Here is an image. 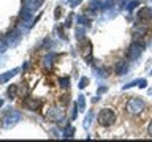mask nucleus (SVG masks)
<instances>
[{"mask_svg":"<svg viewBox=\"0 0 152 142\" xmlns=\"http://www.w3.org/2000/svg\"><path fill=\"white\" fill-rule=\"evenodd\" d=\"M7 41H8V44L10 46H18L19 44V41H21V35H19V32H10L8 35H7Z\"/></svg>","mask_w":152,"mask_h":142,"instance_id":"6e6552de","label":"nucleus"},{"mask_svg":"<svg viewBox=\"0 0 152 142\" xmlns=\"http://www.w3.org/2000/svg\"><path fill=\"white\" fill-rule=\"evenodd\" d=\"M98 122L102 126H111L116 122V114L113 109H102L98 114Z\"/></svg>","mask_w":152,"mask_h":142,"instance_id":"f257e3e1","label":"nucleus"},{"mask_svg":"<svg viewBox=\"0 0 152 142\" xmlns=\"http://www.w3.org/2000/svg\"><path fill=\"white\" fill-rule=\"evenodd\" d=\"M102 92H106V87H100L98 88V93H102Z\"/></svg>","mask_w":152,"mask_h":142,"instance_id":"7c9ffc66","label":"nucleus"},{"mask_svg":"<svg viewBox=\"0 0 152 142\" xmlns=\"http://www.w3.org/2000/svg\"><path fill=\"white\" fill-rule=\"evenodd\" d=\"M138 19H140V21H149V19L152 17V9H149V8H140L138 9Z\"/></svg>","mask_w":152,"mask_h":142,"instance_id":"9d476101","label":"nucleus"},{"mask_svg":"<svg viewBox=\"0 0 152 142\" xmlns=\"http://www.w3.org/2000/svg\"><path fill=\"white\" fill-rule=\"evenodd\" d=\"M30 13H32V11H28V9H27V11H22V13H21V19H22L24 22H26V21H27V22H28V21H32Z\"/></svg>","mask_w":152,"mask_h":142,"instance_id":"a211bd4d","label":"nucleus"},{"mask_svg":"<svg viewBox=\"0 0 152 142\" xmlns=\"http://www.w3.org/2000/svg\"><path fill=\"white\" fill-rule=\"evenodd\" d=\"M60 17V8H56V19Z\"/></svg>","mask_w":152,"mask_h":142,"instance_id":"c756f323","label":"nucleus"},{"mask_svg":"<svg viewBox=\"0 0 152 142\" xmlns=\"http://www.w3.org/2000/svg\"><path fill=\"white\" fill-rule=\"evenodd\" d=\"M138 85H140V88H144L147 82H146V79H138Z\"/></svg>","mask_w":152,"mask_h":142,"instance_id":"393cba45","label":"nucleus"},{"mask_svg":"<svg viewBox=\"0 0 152 142\" xmlns=\"http://www.w3.org/2000/svg\"><path fill=\"white\" fill-rule=\"evenodd\" d=\"M81 2H83V0H71V2H70V5H71V7H73V8H75V7H76V5H79Z\"/></svg>","mask_w":152,"mask_h":142,"instance_id":"cd10ccee","label":"nucleus"},{"mask_svg":"<svg viewBox=\"0 0 152 142\" xmlns=\"http://www.w3.org/2000/svg\"><path fill=\"white\" fill-rule=\"evenodd\" d=\"M147 30H149V27H147V24H144V22H140V24H136L135 27H133V35L135 36H144L146 33H147Z\"/></svg>","mask_w":152,"mask_h":142,"instance_id":"1a4fd4ad","label":"nucleus"},{"mask_svg":"<svg viewBox=\"0 0 152 142\" xmlns=\"http://www.w3.org/2000/svg\"><path fill=\"white\" fill-rule=\"evenodd\" d=\"M19 73V70L18 68H14V70H11V71H7L5 74H0V84H5V82H8L10 79L13 78V76H16Z\"/></svg>","mask_w":152,"mask_h":142,"instance_id":"9b49d317","label":"nucleus"},{"mask_svg":"<svg viewBox=\"0 0 152 142\" xmlns=\"http://www.w3.org/2000/svg\"><path fill=\"white\" fill-rule=\"evenodd\" d=\"M24 7H26V9H28V11H35V9H38L43 5V0H22Z\"/></svg>","mask_w":152,"mask_h":142,"instance_id":"0eeeda50","label":"nucleus"},{"mask_svg":"<svg viewBox=\"0 0 152 142\" xmlns=\"http://www.w3.org/2000/svg\"><path fill=\"white\" fill-rule=\"evenodd\" d=\"M16 93H18V85H10V88H8V96L13 99L14 96H16Z\"/></svg>","mask_w":152,"mask_h":142,"instance_id":"2eb2a0df","label":"nucleus"},{"mask_svg":"<svg viewBox=\"0 0 152 142\" xmlns=\"http://www.w3.org/2000/svg\"><path fill=\"white\" fill-rule=\"evenodd\" d=\"M48 118H51L52 122H62L65 118V111L59 106H52L48 111Z\"/></svg>","mask_w":152,"mask_h":142,"instance_id":"7ed1b4c3","label":"nucleus"},{"mask_svg":"<svg viewBox=\"0 0 152 142\" xmlns=\"http://www.w3.org/2000/svg\"><path fill=\"white\" fill-rule=\"evenodd\" d=\"M76 36H78V38H83V36H84V30H83V28H78V32H76Z\"/></svg>","mask_w":152,"mask_h":142,"instance_id":"bb28decb","label":"nucleus"},{"mask_svg":"<svg viewBox=\"0 0 152 142\" xmlns=\"http://www.w3.org/2000/svg\"><path fill=\"white\" fill-rule=\"evenodd\" d=\"M8 41H7V36H0V52H5L8 49Z\"/></svg>","mask_w":152,"mask_h":142,"instance_id":"4468645a","label":"nucleus"},{"mask_svg":"<svg viewBox=\"0 0 152 142\" xmlns=\"http://www.w3.org/2000/svg\"><path fill=\"white\" fill-rule=\"evenodd\" d=\"M59 84H60V87L68 88V87H70V79H68V78H62V79L59 80Z\"/></svg>","mask_w":152,"mask_h":142,"instance_id":"aec40b11","label":"nucleus"},{"mask_svg":"<svg viewBox=\"0 0 152 142\" xmlns=\"http://www.w3.org/2000/svg\"><path fill=\"white\" fill-rule=\"evenodd\" d=\"M87 84H89V79H87V78H83V79L79 80V85H78V87H79V88H86V87H87Z\"/></svg>","mask_w":152,"mask_h":142,"instance_id":"5701e85b","label":"nucleus"},{"mask_svg":"<svg viewBox=\"0 0 152 142\" xmlns=\"http://www.w3.org/2000/svg\"><path fill=\"white\" fill-rule=\"evenodd\" d=\"M78 107H79V111H84V107H86V99H84L83 95L78 96Z\"/></svg>","mask_w":152,"mask_h":142,"instance_id":"6ab92c4d","label":"nucleus"},{"mask_svg":"<svg viewBox=\"0 0 152 142\" xmlns=\"http://www.w3.org/2000/svg\"><path fill=\"white\" fill-rule=\"evenodd\" d=\"M52 62H54V55H46L45 57V66H46L48 70L52 66Z\"/></svg>","mask_w":152,"mask_h":142,"instance_id":"dca6fc26","label":"nucleus"},{"mask_svg":"<svg viewBox=\"0 0 152 142\" xmlns=\"http://www.w3.org/2000/svg\"><path fill=\"white\" fill-rule=\"evenodd\" d=\"M144 101H142L141 98H132L130 101L127 103V112L132 114V115H136V114H140L142 109H144Z\"/></svg>","mask_w":152,"mask_h":142,"instance_id":"f03ea898","label":"nucleus"},{"mask_svg":"<svg viewBox=\"0 0 152 142\" xmlns=\"http://www.w3.org/2000/svg\"><path fill=\"white\" fill-rule=\"evenodd\" d=\"M71 19H73V14H70V16L66 17V22H65V25H66V27H70V25H71Z\"/></svg>","mask_w":152,"mask_h":142,"instance_id":"a878e982","label":"nucleus"},{"mask_svg":"<svg viewBox=\"0 0 152 142\" xmlns=\"http://www.w3.org/2000/svg\"><path fill=\"white\" fill-rule=\"evenodd\" d=\"M136 7H138V2H130V3L127 5V11H132V9L136 8Z\"/></svg>","mask_w":152,"mask_h":142,"instance_id":"b1692460","label":"nucleus"},{"mask_svg":"<svg viewBox=\"0 0 152 142\" xmlns=\"http://www.w3.org/2000/svg\"><path fill=\"white\" fill-rule=\"evenodd\" d=\"M27 109H30V111H38V109L41 107V101L38 98H27L26 101H24Z\"/></svg>","mask_w":152,"mask_h":142,"instance_id":"423d86ee","label":"nucleus"},{"mask_svg":"<svg viewBox=\"0 0 152 142\" xmlns=\"http://www.w3.org/2000/svg\"><path fill=\"white\" fill-rule=\"evenodd\" d=\"M73 134H75V130H73L71 126H68V128H66V130L64 131V136H65V137H71Z\"/></svg>","mask_w":152,"mask_h":142,"instance_id":"4be33fe9","label":"nucleus"},{"mask_svg":"<svg viewBox=\"0 0 152 142\" xmlns=\"http://www.w3.org/2000/svg\"><path fill=\"white\" fill-rule=\"evenodd\" d=\"M149 95H152V88H149Z\"/></svg>","mask_w":152,"mask_h":142,"instance_id":"473e14b6","label":"nucleus"},{"mask_svg":"<svg viewBox=\"0 0 152 142\" xmlns=\"http://www.w3.org/2000/svg\"><path fill=\"white\" fill-rule=\"evenodd\" d=\"M147 133H149V136L152 137V122L149 123V128H147Z\"/></svg>","mask_w":152,"mask_h":142,"instance_id":"c85d7f7f","label":"nucleus"},{"mask_svg":"<svg viewBox=\"0 0 152 142\" xmlns=\"http://www.w3.org/2000/svg\"><path fill=\"white\" fill-rule=\"evenodd\" d=\"M151 46H152V43H151Z\"/></svg>","mask_w":152,"mask_h":142,"instance_id":"72a5a7b5","label":"nucleus"},{"mask_svg":"<svg viewBox=\"0 0 152 142\" xmlns=\"http://www.w3.org/2000/svg\"><path fill=\"white\" fill-rule=\"evenodd\" d=\"M78 22L81 24V25H86V27L90 25V21H87V19H86L84 16H78Z\"/></svg>","mask_w":152,"mask_h":142,"instance_id":"412c9836","label":"nucleus"},{"mask_svg":"<svg viewBox=\"0 0 152 142\" xmlns=\"http://www.w3.org/2000/svg\"><path fill=\"white\" fill-rule=\"evenodd\" d=\"M128 71V66H127V62H124V60H121L119 63L116 65V73L117 74H125Z\"/></svg>","mask_w":152,"mask_h":142,"instance_id":"f8f14e48","label":"nucleus"},{"mask_svg":"<svg viewBox=\"0 0 152 142\" xmlns=\"http://www.w3.org/2000/svg\"><path fill=\"white\" fill-rule=\"evenodd\" d=\"M103 3L100 2V0H92V2L89 3V9H94V11H98V9H102Z\"/></svg>","mask_w":152,"mask_h":142,"instance_id":"ddd939ff","label":"nucleus"},{"mask_svg":"<svg viewBox=\"0 0 152 142\" xmlns=\"http://www.w3.org/2000/svg\"><path fill=\"white\" fill-rule=\"evenodd\" d=\"M0 106H3V101H2V99H0Z\"/></svg>","mask_w":152,"mask_h":142,"instance_id":"2f4dec72","label":"nucleus"},{"mask_svg":"<svg viewBox=\"0 0 152 142\" xmlns=\"http://www.w3.org/2000/svg\"><path fill=\"white\" fill-rule=\"evenodd\" d=\"M92 117H94L92 111H89V114L86 115V120H84V128H89V126H90V122H92Z\"/></svg>","mask_w":152,"mask_h":142,"instance_id":"f3484780","label":"nucleus"},{"mask_svg":"<svg viewBox=\"0 0 152 142\" xmlns=\"http://www.w3.org/2000/svg\"><path fill=\"white\" fill-rule=\"evenodd\" d=\"M19 120H21V114L16 112V111H11V112H8L7 115L3 117V126L5 128H10V126L16 125Z\"/></svg>","mask_w":152,"mask_h":142,"instance_id":"20e7f679","label":"nucleus"},{"mask_svg":"<svg viewBox=\"0 0 152 142\" xmlns=\"http://www.w3.org/2000/svg\"><path fill=\"white\" fill-rule=\"evenodd\" d=\"M142 54V44L141 43H132V46L128 47V52H127V57L130 60H136L138 57Z\"/></svg>","mask_w":152,"mask_h":142,"instance_id":"39448f33","label":"nucleus"}]
</instances>
